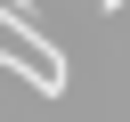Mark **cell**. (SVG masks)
Listing matches in <instances>:
<instances>
[{"instance_id": "obj_1", "label": "cell", "mask_w": 130, "mask_h": 122, "mask_svg": "<svg viewBox=\"0 0 130 122\" xmlns=\"http://www.w3.org/2000/svg\"><path fill=\"white\" fill-rule=\"evenodd\" d=\"M98 8H106V16H114V8H130V0H98Z\"/></svg>"}]
</instances>
